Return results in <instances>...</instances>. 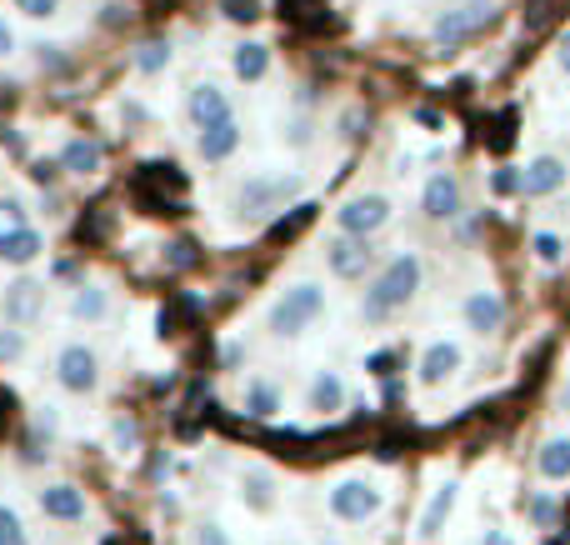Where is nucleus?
Listing matches in <instances>:
<instances>
[{
    "mask_svg": "<svg viewBox=\"0 0 570 545\" xmlns=\"http://www.w3.org/2000/svg\"><path fill=\"white\" fill-rule=\"evenodd\" d=\"M415 290H421V256H415V250H401V256H391V266L371 280V290H365V300H361V316L365 320L395 316L401 306H411Z\"/></svg>",
    "mask_w": 570,
    "mask_h": 545,
    "instance_id": "obj_1",
    "label": "nucleus"
},
{
    "mask_svg": "<svg viewBox=\"0 0 570 545\" xmlns=\"http://www.w3.org/2000/svg\"><path fill=\"white\" fill-rule=\"evenodd\" d=\"M321 310H325V290L315 286V280H295L291 290H281L276 296V306H271V336H281V340H295L301 330H311L315 320H321Z\"/></svg>",
    "mask_w": 570,
    "mask_h": 545,
    "instance_id": "obj_2",
    "label": "nucleus"
},
{
    "mask_svg": "<svg viewBox=\"0 0 570 545\" xmlns=\"http://www.w3.org/2000/svg\"><path fill=\"white\" fill-rule=\"evenodd\" d=\"M295 190H301V176H250L246 186L236 190V206H240V216H271Z\"/></svg>",
    "mask_w": 570,
    "mask_h": 545,
    "instance_id": "obj_3",
    "label": "nucleus"
},
{
    "mask_svg": "<svg viewBox=\"0 0 570 545\" xmlns=\"http://www.w3.org/2000/svg\"><path fill=\"white\" fill-rule=\"evenodd\" d=\"M381 506H385V496L371 480H341L331 490V516L345 521V526H365L371 516H381Z\"/></svg>",
    "mask_w": 570,
    "mask_h": 545,
    "instance_id": "obj_4",
    "label": "nucleus"
},
{
    "mask_svg": "<svg viewBox=\"0 0 570 545\" xmlns=\"http://www.w3.org/2000/svg\"><path fill=\"white\" fill-rule=\"evenodd\" d=\"M385 220H391V200L375 196V190L371 196H351L341 210H335V226H341L345 236H355V240H371Z\"/></svg>",
    "mask_w": 570,
    "mask_h": 545,
    "instance_id": "obj_5",
    "label": "nucleus"
},
{
    "mask_svg": "<svg viewBox=\"0 0 570 545\" xmlns=\"http://www.w3.org/2000/svg\"><path fill=\"white\" fill-rule=\"evenodd\" d=\"M56 380L70 390V396H90L100 386V360L90 346H66L56 356Z\"/></svg>",
    "mask_w": 570,
    "mask_h": 545,
    "instance_id": "obj_6",
    "label": "nucleus"
},
{
    "mask_svg": "<svg viewBox=\"0 0 570 545\" xmlns=\"http://www.w3.org/2000/svg\"><path fill=\"white\" fill-rule=\"evenodd\" d=\"M375 260V250H371V240H355V236H335L331 246H325V266L335 270L341 280H355V276H365V266Z\"/></svg>",
    "mask_w": 570,
    "mask_h": 545,
    "instance_id": "obj_7",
    "label": "nucleus"
},
{
    "mask_svg": "<svg viewBox=\"0 0 570 545\" xmlns=\"http://www.w3.org/2000/svg\"><path fill=\"white\" fill-rule=\"evenodd\" d=\"M186 116L196 130H210V126H220V120H236V110H230V96L220 86H196L186 100Z\"/></svg>",
    "mask_w": 570,
    "mask_h": 545,
    "instance_id": "obj_8",
    "label": "nucleus"
},
{
    "mask_svg": "<svg viewBox=\"0 0 570 545\" xmlns=\"http://www.w3.org/2000/svg\"><path fill=\"white\" fill-rule=\"evenodd\" d=\"M40 516L46 521H60V526H76V521H86V490L76 486H46L40 490Z\"/></svg>",
    "mask_w": 570,
    "mask_h": 545,
    "instance_id": "obj_9",
    "label": "nucleus"
},
{
    "mask_svg": "<svg viewBox=\"0 0 570 545\" xmlns=\"http://www.w3.org/2000/svg\"><path fill=\"white\" fill-rule=\"evenodd\" d=\"M425 216L431 220H455L461 216V180H455L451 170H435V176L425 180Z\"/></svg>",
    "mask_w": 570,
    "mask_h": 545,
    "instance_id": "obj_10",
    "label": "nucleus"
},
{
    "mask_svg": "<svg viewBox=\"0 0 570 545\" xmlns=\"http://www.w3.org/2000/svg\"><path fill=\"white\" fill-rule=\"evenodd\" d=\"M40 306H46V286L30 276H20L16 286L6 290V320L10 326H30V320L40 316Z\"/></svg>",
    "mask_w": 570,
    "mask_h": 545,
    "instance_id": "obj_11",
    "label": "nucleus"
},
{
    "mask_svg": "<svg viewBox=\"0 0 570 545\" xmlns=\"http://www.w3.org/2000/svg\"><path fill=\"white\" fill-rule=\"evenodd\" d=\"M455 370H461V346H455V340H435V346H425V356H421V386L425 390L445 386Z\"/></svg>",
    "mask_w": 570,
    "mask_h": 545,
    "instance_id": "obj_12",
    "label": "nucleus"
},
{
    "mask_svg": "<svg viewBox=\"0 0 570 545\" xmlns=\"http://www.w3.org/2000/svg\"><path fill=\"white\" fill-rule=\"evenodd\" d=\"M566 160H556V156H535L531 166L521 170V196H551V190H561L566 186Z\"/></svg>",
    "mask_w": 570,
    "mask_h": 545,
    "instance_id": "obj_13",
    "label": "nucleus"
},
{
    "mask_svg": "<svg viewBox=\"0 0 570 545\" xmlns=\"http://www.w3.org/2000/svg\"><path fill=\"white\" fill-rule=\"evenodd\" d=\"M481 20H491V6H465V10H445L441 20H435V46H461L465 36H471Z\"/></svg>",
    "mask_w": 570,
    "mask_h": 545,
    "instance_id": "obj_14",
    "label": "nucleus"
},
{
    "mask_svg": "<svg viewBox=\"0 0 570 545\" xmlns=\"http://www.w3.org/2000/svg\"><path fill=\"white\" fill-rule=\"evenodd\" d=\"M465 326L475 330V336H491V330L505 326V300L495 296V290H475L471 300H465Z\"/></svg>",
    "mask_w": 570,
    "mask_h": 545,
    "instance_id": "obj_15",
    "label": "nucleus"
},
{
    "mask_svg": "<svg viewBox=\"0 0 570 545\" xmlns=\"http://www.w3.org/2000/svg\"><path fill=\"white\" fill-rule=\"evenodd\" d=\"M240 501H246V511H256V516H271V511H276V476L250 466L246 476H240Z\"/></svg>",
    "mask_w": 570,
    "mask_h": 545,
    "instance_id": "obj_16",
    "label": "nucleus"
},
{
    "mask_svg": "<svg viewBox=\"0 0 570 545\" xmlns=\"http://www.w3.org/2000/svg\"><path fill=\"white\" fill-rule=\"evenodd\" d=\"M240 410H246L250 420H276L281 416V390L271 386V380H246V390H240Z\"/></svg>",
    "mask_w": 570,
    "mask_h": 545,
    "instance_id": "obj_17",
    "label": "nucleus"
},
{
    "mask_svg": "<svg viewBox=\"0 0 570 545\" xmlns=\"http://www.w3.org/2000/svg\"><path fill=\"white\" fill-rule=\"evenodd\" d=\"M236 146H240V126H236V120H220V126H210V130H200V136H196L200 160H226Z\"/></svg>",
    "mask_w": 570,
    "mask_h": 545,
    "instance_id": "obj_18",
    "label": "nucleus"
},
{
    "mask_svg": "<svg viewBox=\"0 0 570 545\" xmlns=\"http://www.w3.org/2000/svg\"><path fill=\"white\" fill-rule=\"evenodd\" d=\"M305 400H311L315 416H335V410L345 406V380L335 376V370H321V376L311 380V396Z\"/></svg>",
    "mask_w": 570,
    "mask_h": 545,
    "instance_id": "obj_19",
    "label": "nucleus"
},
{
    "mask_svg": "<svg viewBox=\"0 0 570 545\" xmlns=\"http://www.w3.org/2000/svg\"><path fill=\"white\" fill-rule=\"evenodd\" d=\"M100 160H106V150H100V140H70L66 150H60V170H70V176H96Z\"/></svg>",
    "mask_w": 570,
    "mask_h": 545,
    "instance_id": "obj_20",
    "label": "nucleus"
},
{
    "mask_svg": "<svg viewBox=\"0 0 570 545\" xmlns=\"http://www.w3.org/2000/svg\"><path fill=\"white\" fill-rule=\"evenodd\" d=\"M455 496H461V486H455V480H445V486L431 496V506H425V516H421V541L441 536V526L451 521V511H455Z\"/></svg>",
    "mask_w": 570,
    "mask_h": 545,
    "instance_id": "obj_21",
    "label": "nucleus"
},
{
    "mask_svg": "<svg viewBox=\"0 0 570 545\" xmlns=\"http://www.w3.org/2000/svg\"><path fill=\"white\" fill-rule=\"evenodd\" d=\"M40 250H46V236H40L36 226H26V230H16V236L0 240V260H10V266H30Z\"/></svg>",
    "mask_w": 570,
    "mask_h": 545,
    "instance_id": "obj_22",
    "label": "nucleus"
},
{
    "mask_svg": "<svg viewBox=\"0 0 570 545\" xmlns=\"http://www.w3.org/2000/svg\"><path fill=\"white\" fill-rule=\"evenodd\" d=\"M535 466H541L546 480H570V436H551L541 446V456H535Z\"/></svg>",
    "mask_w": 570,
    "mask_h": 545,
    "instance_id": "obj_23",
    "label": "nucleus"
},
{
    "mask_svg": "<svg viewBox=\"0 0 570 545\" xmlns=\"http://www.w3.org/2000/svg\"><path fill=\"white\" fill-rule=\"evenodd\" d=\"M230 70H236L240 80H261L271 70V50L261 46V40H246V46H236V56H230Z\"/></svg>",
    "mask_w": 570,
    "mask_h": 545,
    "instance_id": "obj_24",
    "label": "nucleus"
},
{
    "mask_svg": "<svg viewBox=\"0 0 570 545\" xmlns=\"http://www.w3.org/2000/svg\"><path fill=\"white\" fill-rule=\"evenodd\" d=\"M70 316H76V320H100V316H106V290L80 286L76 300H70Z\"/></svg>",
    "mask_w": 570,
    "mask_h": 545,
    "instance_id": "obj_25",
    "label": "nucleus"
},
{
    "mask_svg": "<svg viewBox=\"0 0 570 545\" xmlns=\"http://www.w3.org/2000/svg\"><path fill=\"white\" fill-rule=\"evenodd\" d=\"M30 220H26V200L20 196H0V240L6 236H16V230H26Z\"/></svg>",
    "mask_w": 570,
    "mask_h": 545,
    "instance_id": "obj_26",
    "label": "nucleus"
},
{
    "mask_svg": "<svg viewBox=\"0 0 570 545\" xmlns=\"http://www.w3.org/2000/svg\"><path fill=\"white\" fill-rule=\"evenodd\" d=\"M136 66L146 70V76H160V70L170 66V46H166V40H146V46H140V56H136Z\"/></svg>",
    "mask_w": 570,
    "mask_h": 545,
    "instance_id": "obj_27",
    "label": "nucleus"
},
{
    "mask_svg": "<svg viewBox=\"0 0 570 545\" xmlns=\"http://www.w3.org/2000/svg\"><path fill=\"white\" fill-rule=\"evenodd\" d=\"M0 545H30L26 526H20V516L6 506V501H0Z\"/></svg>",
    "mask_w": 570,
    "mask_h": 545,
    "instance_id": "obj_28",
    "label": "nucleus"
},
{
    "mask_svg": "<svg viewBox=\"0 0 570 545\" xmlns=\"http://www.w3.org/2000/svg\"><path fill=\"white\" fill-rule=\"evenodd\" d=\"M220 10H226L236 26H250V20L261 16V0H220Z\"/></svg>",
    "mask_w": 570,
    "mask_h": 545,
    "instance_id": "obj_29",
    "label": "nucleus"
},
{
    "mask_svg": "<svg viewBox=\"0 0 570 545\" xmlns=\"http://www.w3.org/2000/svg\"><path fill=\"white\" fill-rule=\"evenodd\" d=\"M16 10L20 16H30V20H46V16H56L60 10V0H16Z\"/></svg>",
    "mask_w": 570,
    "mask_h": 545,
    "instance_id": "obj_30",
    "label": "nucleus"
},
{
    "mask_svg": "<svg viewBox=\"0 0 570 545\" xmlns=\"http://www.w3.org/2000/svg\"><path fill=\"white\" fill-rule=\"evenodd\" d=\"M535 256H541L546 266H556V260L566 256V246H561V240H556V236H535Z\"/></svg>",
    "mask_w": 570,
    "mask_h": 545,
    "instance_id": "obj_31",
    "label": "nucleus"
},
{
    "mask_svg": "<svg viewBox=\"0 0 570 545\" xmlns=\"http://www.w3.org/2000/svg\"><path fill=\"white\" fill-rule=\"evenodd\" d=\"M491 190H495V196H515V190H521V176H515V170H495Z\"/></svg>",
    "mask_w": 570,
    "mask_h": 545,
    "instance_id": "obj_32",
    "label": "nucleus"
},
{
    "mask_svg": "<svg viewBox=\"0 0 570 545\" xmlns=\"http://www.w3.org/2000/svg\"><path fill=\"white\" fill-rule=\"evenodd\" d=\"M196 545H230V536H226V526H216V521H210V526L196 531Z\"/></svg>",
    "mask_w": 570,
    "mask_h": 545,
    "instance_id": "obj_33",
    "label": "nucleus"
},
{
    "mask_svg": "<svg viewBox=\"0 0 570 545\" xmlns=\"http://www.w3.org/2000/svg\"><path fill=\"white\" fill-rule=\"evenodd\" d=\"M546 16H551V0H535V6H531V30H541Z\"/></svg>",
    "mask_w": 570,
    "mask_h": 545,
    "instance_id": "obj_34",
    "label": "nucleus"
},
{
    "mask_svg": "<svg viewBox=\"0 0 570 545\" xmlns=\"http://www.w3.org/2000/svg\"><path fill=\"white\" fill-rule=\"evenodd\" d=\"M10 50H16V30H10L6 16H0V56H10Z\"/></svg>",
    "mask_w": 570,
    "mask_h": 545,
    "instance_id": "obj_35",
    "label": "nucleus"
},
{
    "mask_svg": "<svg viewBox=\"0 0 570 545\" xmlns=\"http://www.w3.org/2000/svg\"><path fill=\"white\" fill-rule=\"evenodd\" d=\"M0 356H20V336H16V330H6V336H0Z\"/></svg>",
    "mask_w": 570,
    "mask_h": 545,
    "instance_id": "obj_36",
    "label": "nucleus"
},
{
    "mask_svg": "<svg viewBox=\"0 0 570 545\" xmlns=\"http://www.w3.org/2000/svg\"><path fill=\"white\" fill-rule=\"evenodd\" d=\"M556 66L570 76V36H561V46H556Z\"/></svg>",
    "mask_w": 570,
    "mask_h": 545,
    "instance_id": "obj_37",
    "label": "nucleus"
},
{
    "mask_svg": "<svg viewBox=\"0 0 570 545\" xmlns=\"http://www.w3.org/2000/svg\"><path fill=\"white\" fill-rule=\"evenodd\" d=\"M305 140H311V126H305V120H295V126H291V146H305Z\"/></svg>",
    "mask_w": 570,
    "mask_h": 545,
    "instance_id": "obj_38",
    "label": "nucleus"
},
{
    "mask_svg": "<svg viewBox=\"0 0 570 545\" xmlns=\"http://www.w3.org/2000/svg\"><path fill=\"white\" fill-rule=\"evenodd\" d=\"M481 545H515V541L505 536V531H485V536H481Z\"/></svg>",
    "mask_w": 570,
    "mask_h": 545,
    "instance_id": "obj_39",
    "label": "nucleus"
},
{
    "mask_svg": "<svg viewBox=\"0 0 570 545\" xmlns=\"http://www.w3.org/2000/svg\"><path fill=\"white\" fill-rule=\"evenodd\" d=\"M561 410H566V416H570V380H566V386H561Z\"/></svg>",
    "mask_w": 570,
    "mask_h": 545,
    "instance_id": "obj_40",
    "label": "nucleus"
}]
</instances>
